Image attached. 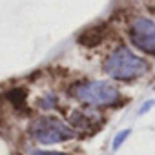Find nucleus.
I'll list each match as a JSON object with an SVG mask.
<instances>
[{
  "label": "nucleus",
  "mask_w": 155,
  "mask_h": 155,
  "mask_svg": "<svg viewBox=\"0 0 155 155\" xmlns=\"http://www.w3.org/2000/svg\"><path fill=\"white\" fill-rule=\"evenodd\" d=\"M106 73L115 81H133L148 71V64L128 48L119 46L104 62Z\"/></svg>",
  "instance_id": "nucleus-1"
},
{
  "label": "nucleus",
  "mask_w": 155,
  "mask_h": 155,
  "mask_svg": "<svg viewBox=\"0 0 155 155\" xmlns=\"http://www.w3.org/2000/svg\"><path fill=\"white\" fill-rule=\"evenodd\" d=\"M71 95L90 106H113L120 93L111 82L95 81V82H81L71 88Z\"/></svg>",
  "instance_id": "nucleus-2"
},
{
  "label": "nucleus",
  "mask_w": 155,
  "mask_h": 155,
  "mask_svg": "<svg viewBox=\"0 0 155 155\" xmlns=\"http://www.w3.org/2000/svg\"><path fill=\"white\" fill-rule=\"evenodd\" d=\"M29 133L35 140H38L42 144L64 142V140L75 137V131L57 117H38L37 120L31 122Z\"/></svg>",
  "instance_id": "nucleus-3"
},
{
  "label": "nucleus",
  "mask_w": 155,
  "mask_h": 155,
  "mask_svg": "<svg viewBox=\"0 0 155 155\" xmlns=\"http://www.w3.org/2000/svg\"><path fill=\"white\" fill-rule=\"evenodd\" d=\"M130 38L137 49L155 55V24L150 18L135 17L130 26Z\"/></svg>",
  "instance_id": "nucleus-4"
},
{
  "label": "nucleus",
  "mask_w": 155,
  "mask_h": 155,
  "mask_svg": "<svg viewBox=\"0 0 155 155\" xmlns=\"http://www.w3.org/2000/svg\"><path fill=\"white\" fill-rule=\"evenodd\" d=\"M102 28H91L88 31H84L81 37H79V42L84 44V46H95L102 40Z\"/></svg>",
  "instance_id": "nucleus-5"
},
{
  "label": "nucleus",
  "mask_w": 155,
  "mask_h": 155,
  "mask_svg": "<svg viewBox=\"0 0 155 155\" xmlns=\"http://www.w3.org/2000/svg\"><path fill=\"white\" fill-rule=\"evenodd\" d=\"M8 99H9V102H13V106L20 108V106L24 104V101H26V90L15 88V90H11V91L8 93Z\"/></svg>",
  "instance_id": "nucleus-6"
},
{
  "label": "nucleus",
  "mask_w": 155,
  "mask_h": 155,
  "mask_svg": "<svg viewBox=\"0 0 155 155\" xmlns=\"http://www.w3.org/2000/svg\"><path fill=\"white\" fill-rule=\"evenodd\" d=\"M128 135H130V130H124V131H120V133L115 137V142H113V150H117V148H119V146L124 142V139H126Z\"/></svg>",
  "instance_id": "nucleus-7"
},
{
  "label": "nucleus",
  "mask_w": 155,
  "mask_h": 155,
  "mask_svg": "<svg viewBox=\"0 0 155 155\" xmlns=\"http://www.w3.org/2000/svg\"><path fill=\"white\" fill-rule=\"evenodd\" d=\"M31 155H68V153H58V151H31Z\"/></svg>",
  "instance_id": "nucleus-8"
}]
</instances>
